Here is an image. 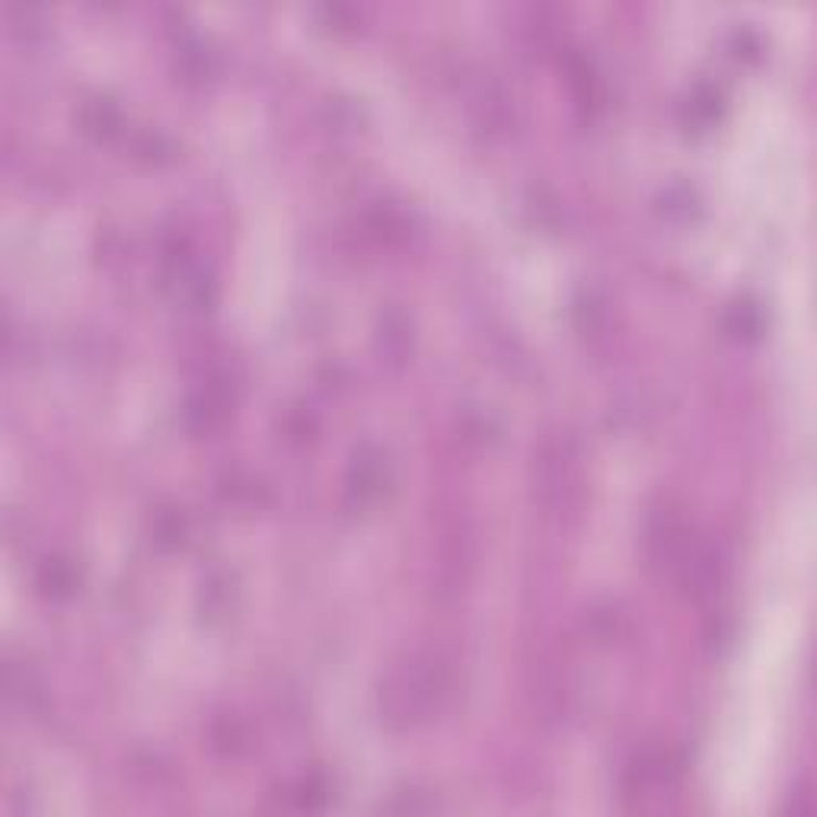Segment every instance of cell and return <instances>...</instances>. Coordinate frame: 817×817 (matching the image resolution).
Returning a JSON list of instances; mask_svg holds the SVG:
<instances>
[{"label": "cell", "instance_id": "obj_5", "mask_svg": "<svg viewBox=\"0 0 817 817\" xmlns=\"http://www.w3.org/2000/svg\"><path fill=\"white\" fill-rule=\"evenodd\" d=\"M671 779H674V766L668 761V754L646 751V754H639L636 761L629 763V769H626V795L636 805H646L649 798L664 795V789L671 786Z\"/></svg>", "mask_w": 817, "mask_h": 817}, {"label": "cell", "instance_id": "obj_8", "mask_svg": "<svg viewBox=\"0 0 817 817\" xmlns=\"http://www.w3.org/2000/svg\"><path fill=\"white\" fill-rule=\"evenodd\" d=\"M35 588L52 597V600H64L81 588V565L74 563L64 553H52L45 556L39 572H35Z\"/></svg>", "mask_w": 817, "mask_h": 817}, {"label": "cell", "instance_id": "obj_16", "mask_svg": "<svg viewBox=\"0 0 817 817\" xmlns=\"http://www.w3.org/2000/svg\"><path fill=\"white\" fill-rule=\"evenodd\" d=\"M230 582H227V575H211V578H205L201 582V610H208V617H221L227 614V607H230Z\"/></svg>", "mask_w": 817, "mask_h": 817}, {"label": "cell", "instance_id": "obj_1", "mask_svg": "<svg viewBox=\"0 0 817 817\" xmlns=\"http://www.w3.org/2000/svg\"><path fill=\"white\" fill-rule=\"evenodd\" d=\"M453 696L451 661L434 649L406 651L377 687V712L387 729L412 732L438 719Z\"/></svg>", "mask_w": 817, "mask_h": 817}, {"label": "cell", "instance_id": "obj_9", "mask_svg": "<svg viewBox=\"0 0 817 817\" xmlns=\"http://www.w3.org/2000/svg\"><path fill=\"white\" fill-rule=\"evenodd\" d=\"M722 326L725 333L737 342H757L766 329V313H763L761 301L754 297H734L732 304L722 313Z\"/></svg>", "mask_w": 817, "mask_h": 817}, {"label": "cell", "instance_id": "obj_18", "mask_svg": "<svg viewBox=\"0 0 817 817\" xmlns=\"http://www.w3.org/2000/svg\"><path fill=\"white\" fill-rule=\"evenodd\" d=\"M7 23L13 27V32H20V35H35V32H42V27H45V17H42L39 7H10L7 10Z\"/></svg>", "mask_w": 817, "mask_h": 817}, {"label": "cell", "instance_id": "obj_13", "mask_svg": "<svg viewBox=\"0 0 817 817\" xmlns=\"http://www.w3.org/2000/svg\"><path fill=\"white\" fill-rule=\"evenodd\" d=\"M658 211L671 221H690L700 211V196L693 186L687 182H671L661 196H658Z\"/></svg>", "mask_w": 817, "mask_h": 817}, {"label": "cell", "instance_id": "obj_14", "mask_svg": "<svg viewBox=\"0 0 817 817\" xmlns=\"http://www.w3.org/2000/svg\"><path fill=\"white\" fill-rule=\"evenodd\" d=\"M406 214L402 211H396L390 205H377L370 214H367V230L377 237V240H384V243H394V240H402L406 237Z\"/></svg>", "mask_w": 817, "mask_h": 817}, {"label": "cell", "instance_id": "obj_15", "mask_svg": "<svg viewBox=\"0 0 817 817\" xmlns=\"http://www.w3.org/2000/svg\"><path fill=\"white\" fill-rule=\"evenodd\" d=\"M7 696L13 703L29 705L35 696H39V680L32 674L27 661H10L7 664Z\"/></svg>", "mask_w": 817, "mask_h": 817}, {"label": "cell", "instance_id": "obj_12", "mask_svg": "<svg viewBox=\"0 0 817 817\" xmlns=\"http://www.w3.org/2000/svg\"><path fill=\"white\" fill-rule=\"evenodd\" d=\"M572 313H575V323L582 333H600L610 320V311H607V297L597 291V287H582L575 304H572Z\"/></svg>", "mask_w": 817, "mask_h": 817}, {"label": "cell", "instance_id": "obj_17", "mask_svg": "<svg viewBox=\"0 0 817 817\" xmlns=\"http://www.w3.org/2000/svg\"><path fill=\"white\" fill-rule=\"evenodd\" d=\"M329 802V783L323 773H311L294 786V805L297 808H323Z\"/></svg>", "mask_w": 817, "mask_h": 817}, {"label": "cell", "instance_id": "obj_19", "mask_svg": "<svg viewBox=\"0 0 817 817\" xmlns=\"http://www.w3.org/2000/svg\"><path fill=\"white\" fill-rule=\"evenodd\" d=\"M732 49H734V55L741 57H757L763 52V42H761V35L754 32V29H747V27H741V29H734L732 32Z\"/></svg>", "mask_w": 817, "mask_h": 817}, {"label": "cell", "instance_id": "obj_10", "mask_svg": "<svg viewBox=\"0 0 817 817\" xmlns=\"http://www.w3.org/2000/svg\"><path fill=\"white\" fill-rule=\"evenodd\" d=\"M122 125H125V115L118 109V103L109 99V96H93L81 106V128L90 138L109 142L122 132Z\"/></svg>", "mask_w": 817, "mask_h": 817}, {"label": "cell", "instance_id": "obj_11", "mask_svg": "<svg viewBox=\"0 0 817 817\" xmlns=\"http://www.w3.org/2000/svg\"><path fill=\"white\" fill-rule=\"evenodd\" d=\"M189 534V521L179 507H157L150 517V540L164 549H176L186 543Z\"/></svg>", "mask_w": 817, "mask_h": 817}, {"label": "cell", "instance_id": "obj_7", "mask_svg": "<svg viewBox=\"0 0 817 817\" xmlns=\"http://www.w3.org/2000/svg\"><path fill=\"white\" fill-rule=\"evenodd\" d=\"M722 113H725V93H722V86L712 84V81H696L687 90V96L680 103V118L693 132L712 128L722 118Z\"/></svg>", "mask_w": 817, "mask_h": 817}, {"label": "cell", "instance_id": "obj_2", "mask_svg": "<svg viewBox=\"0 0 817 817\" xmlns=\"http://www.w3.org/2000/svg\"><path fill=\"white\" fill-rule=\"evenodd\" d=\"M674 575L680 582V588L690 594V597H709L712 591H719L725 572H729V559L722 553L719 543H709V540H690L683 543V549L677 553L674 559Z\"/></svg>", "mask_w": 817, "mask_h": 817}, {"label": "cell", "instance_id": "obj_4", "mask_svg": "<svg viewBox=\"0 0 817 817\" xmlns=\"http://www.w3.org/2000/svg\"><path fill=\"white\" fill-rule=\"evenodd\" d=\"M230 409H233V387H230V380L211 374V377H205L198 384L192 394L186 396L182 419H186V425L192 431L208 434V431H214V428H221L227 422Z\"/></svg>", "mask_w": 817, "mask_h": 817}, {"label": "cell", "instance_id": "obj_6", "mask_svg": "<svg viewBox=\"0 0 817 817\" xmlns=\"http://www.w3.org/2000/svg\"><path fill=\"white\" fill-rule=\"evenodd\" d=\"M412 320L409 313L399 311L396 304L384 307L377 313V329H374V345H377V355L380 362L387 365H406L409 355H412Z\"/></svg>", "mask_w": 817, "mask_h": 817}, {"label": "cell", "instance_id": "obj_3", "mask_svg": "<svg viewBox=\"0 0 817 817\" xmlns=\"http://www.w3.org/2000/svg\"><path fill=\"white\" fill-rule=\"evenodd\" d=\"M390 485V460L377 444L355 448L345 467V495L355 507L374 505Z\"/></svg>", "mask_w": 817, "mask_h": 817}]
</instances>
